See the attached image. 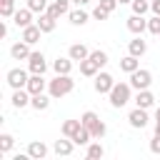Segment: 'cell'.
<instances>
[{"mask_svg": "<svg viewBox=\"0 0 160 160\" xmlns=\"http://www.w3.org/2000/svg\"><path fill=\"white\" fill-rule=\"evenodd\" d=\"M72 88H75V80H72L70 75H55V78L48 82V92L52 95V100L65 98L68 92H72Z\"/></svg>", "mask_w": 160, "mask_h": 160, "instance_id": "cell-1", "label": "cell"}, {"mask_svg": "<svg viewBox=\"0 0 160 160\" xmlns=\"http://www.w3.org/2000/svg\"><path fill=\"white\" fill-rule=\"evenodd\" d=\"M80 120H82V125L90 130V135H92V140H102L105 138V132H108V128H105V122L98 118V112H92V110H85L82 115H80Z\"/></svg>", "mask_w": 160, "mask_h": 160, "instance_id": "cell-2", "label": "cell"}, {"mask_svg": "<svg viewBox=\"0 0 160 160\" xmlns=\"http://www.w3.org/2000/svg\"><path fill=\"white\" fill-rule=\"evenodd\" d=\"M130 90H132L130 82H115L112 90L108 92V95H110V105H112V108H122V105H128V102H130Z\"/></svg>", "mask_w": 160, "mask_h": 160, "instance_id": "cell-3", "label": "cell"}, {"mask_svg": "<svg viewBox=\"0 0 160 160\" xmlns=\"http://www.w3.org/2000/svg\"><path fill=\"white\" fill-rule=\"evenodd\" d=\"M130 85L135 90H148L152 85V72L145 70V68H138L135 72H130Z\"/></svg>", "mask_w": 160, "mask_h": 160, "instance_id": "cell-4", "label": "cell"}, {"mask_svg": "<svg viewBox=\"0 0 160 160\" xmlns=\"http://www.w3.org/2000/svg\"><path fill=\"white\" fill-rule=\"evenodd\" d=\"M28 80H30V75H28L22 68H12V70H8V85H10L12 90L25 88V85H28Z\"/></svg>", "mask_w": 160, "mask_h": 160, "instance_id": "cell-5", "label": "cell"}, {"mask_svg": "<svg viewBox=\"0 0 160 160\" xmlns=\"http://www.w3.org/2000/svg\"><path fill=\"white\" fill-rule=\"evenodd\" d=\"M28 70L35 72V75H42V72L48 70L45 55H42V52H30V58H28Z\"/></svg>", "mask_w": 160, "mask_h": 160, "instance_id": "cell-6", "label": "cell"}, {"mask_svg": "<svg viewBox=\"0 0 160 160\" xmlns=\"http://www.w3.org/2000/svg\"><path fill=\"white\" fill-rule=\"evenodd\" d=\"M112 85H115V80H112L110 72H98V75H95V90H98L100 95H108V92L112 90Z\"/></svg>", "mask_w": 160, "mask_h": 160, "instance_id": "cell-7", "label": "cell"}, {"mask_svg": "<svg viewBox=\"0 0 160 160\" xmlns=\"http://www.w3.org/2000/svg\"><path fill=\"white\" fill-rule=\"evenodd\" d=\"M128 122H130L132 128H140V130H142V128L148 125V110L135 105V110H130V115H128Z\"/></svg>", "mask_w": 160, "mask_h": 160, "instance_id": "cell-8", "label": "cell"}, {"mask_svg": "<svg viewBox=\"0 0 160 160\" xmlns=\"http://www.w3.org/2000/svg\"><path fill=\"white\" fill-rule=\"evenodd\" d=\"M70 2H72V0H55L52 5H48V10H45V12H48L50 18H55V20H58L60 15H68V12H70Z\"/></svg>", "mask_w": 160, "mask_h": 160, "instance_id": "cell-9", "label": "cell"}, {"mask_svg": "<svg viewBox=\"0 0 160 160\" xmlns=\"http://www.w3.org/2000/svg\"><path fill=\"white\" fill-rule=\"evenodd\" d=\"M128 30L132 32V35H142V30H148V20L142 18V15H130L128 18Z\"/></svg>", "mask_w": 160, "mask_h": 160, "instance_id": "cell-10", "label": "cell"}, {"mask_svg": "<svg viewBox=\"0 0 160 160\" xmlns=\"http://www.w3.org/2000/svg\"><path fill=\"white\" fill-rule=\"evenodd\" d=\"M45 88H48V82H45V78L42 75H30V80H28V85H25V90L30 92V95H38V92H45Z\"/></svg>", "mask_w": 160, "mask_h": 160, "instance_id": "cell-11", "label": "cell"}, {"mask_svg": "<svg viewBox=\"0 0 160 160\" xmlns=\"http://www.w3.org/2000/svg\"><path fill=\"white\" fill-rule=\"evenodd\" d=\"M128 52H130V55H135V58H142V55L148 52V42H145L140 35H135V38L128 42Z\"/></svg>", "mask_w": 160, "mask_h": 160, "instance_id": "cell-12", "label": "cell"}, {"mask_svg": "<svg viewBox=\"0 0 160 160\" xmlns=\"http://www.w3.org/2000/svg\"><path fill=\"white\" fill-rule=\"evenodd\" d=\"M12 22H15L18 28H28V25H32V10H30V8L15 10V15H12Z\"/></svg>", "mask_w": 160, "mask_h": 160, "instance_id": "cell-13", "label": "cell"}, {"mask_svg": "<svg viewBox=\"0 0 160 160\" xmlns=\"http://www.w3.org/2000/svg\"><path fill=\"white\" fill-rule=\"evenodd\" d=\"M28 155H30L32 160H42V158L48 155V145H45L42 140H32V142L28 145Z\"/></svg>", "mask_w": 160, "mask_h": 160, "instance_id": "cell-14", "label": "cell"}, {"mask_svg": "<svg viewBox=\"0 0 160 160\" xmlns=\"http://www.w3.org/2000/svg\"><path fill=\"white\" fill-rule=\"evenodd\" d=\"M135 105H138V108H145V110L155 105V95L150 92V88H148V90H138V95H135Z\"/></svg>", "mask_w": 160, "mask_h": 160, "instance_id": "cell-15", "label": "cell"}, {"mask_svg": "<svg viewBox=\"0 0 160 160\" xmlns=\"http://www.w3.org/2000/svg\"><path fill=\"white\" fill-rule=\"evenodd\" d=\"M10 55L15 58V60H28L30 58V42H15L12 48H10Z\"/></svg>", "mask_w": 160, "mask_h": 160, "instance_id": "cell-16", "label": "cell"}, {"mask_svg": "<svg viewBox=\"0 0 160 160\" xmlns=\"http://www.w3.org/2000/svg\"><path fill=\"white\" fill-rule=\"evenodd\" d=\"M30 98H32V95H30L25 88H20V90H15V92H12V98H10V100H12V108H18V110H20V108L30 105Z\"/></svg>", "mask_w": 160, "mask_h": 160, "instance_id": "cell-17", "label": "cell"}, {"mask_svg": "<svg viewBox=\"0 0 160 160\" xmlns=\"http://www.w3.org/2000/svg\"><path fill=\"white\" fill-rule=\"evenodd\" d=\"M40 35H42V30L38 28V22H35V25L22 28V40H25V42H30V45H35V42L40 40Z\"/></svg>", "mask_w": 160, "mask_h": 160, "instance_id": "cell-18", "label": "cell"}, {"mask_svg": "<svg viewBox=\"0 0 160 160\" xmlns=\"http://www.w3.org/2000/svg\"><path fill=\"white\" fill-rule=\"evenodd\" d=\"M52 70L58 72V75H70V70H72V58L68 55V58H58L55 62H52Z\"/></svg>", "mask_w": 160, "mask_h": 160, "instance_id": "cell-19", "label": "cell"}, {"mask_svg": "<svg viewBox=\"0 0 160 160\" xmlns=\"http://www.w3.org/2000/svg\"><path fill=\"white\" fill-rule=\"evenodd\" d=\"M98 70H100V65H98L92 58H85V60H80V72H82L85 78H95V75H98Z\"/></svg>", "mask_w": 160, "mask_h": 160, "instance_id": "cell-20", "label": "cell"}, {"mask_svg": "<svg viewBox=\"0 0 160 160\" xmlns=\"http://www.w3.org/2000/svg\"><path fill=\"white\" fill-rule=\"evenodd\" d=\"M50 100H52L50 92H48V95H45V92H38V95L30 98V105H32L35 110H48V108H50Z\"/></svg>", "mask_w": 160, "mask_h": 160, "instance_id": "cell-21", "label": "cell"}, {"mask_svg": "<svg viewBox=\"0 0 160 160\" xmlns=\"http://www.w3.org/2000/svg\"><path fill=\"white\" fill-rule=\"evenodd\" d=\"M68 55L72 58V60H85V58H90V50L82 45V42H75V45H70V50H68Z\"/></svg>", "mask_w": 160, "mask_h": 160, "instance_id": "cell-22", "label": "cell"}, {"mask_svg": "<svg viewBox=\"0 0 160 160\" xmlns=\"http://www.w3.org/2000/svg\"><path fill=\"white\" fill-rule=\"evenodd\" d=\"M72 140L70 138H65V140H55V145H52V150H55V155H62V158H68L70 152H72Z\"/></svg>", "mask_w": 160, "mask_h": 160, "instance_id": "cell-23", "label": "cell"}, {"mask_svg": "<svg viewBox=\"0 0 160 160\" xmlns=\"http://www.w3.org/2000/svg\"><path fill=\"white\" fill-rule=\"evenodd\" d=\"M55 22H58V20L50 18L48 12H40V18H38V28H40L42 32H52V30H55Z\"/></svg>", "mask_w": 160, "mask_h": 160, "instance_id": "cell-24", "label": "cell"}, {"mask_svg": "<svg viewBox=\"0 0 160 160\" xmlns=\"http://www.w3.org/2000/svg\"><path fill=\"white\" fill-rule=\"evenodd\" d=\"M138 68H140V62H138L135 55H128V58L120 60V70H122V72H135Z\"/></svg>", "mask_w": 160, "mask_h": 160, "instance_id": "cell-25", "label": "cell"}, {"mask_svg": "<svg viewBox=\"0 0 160 160\" xmlns=\"http://www.w3.org/2000/svg\"><path fill=\"white\" fill-rule=\"evenodd\" d=\"M80 128H82V120H65V122H62V135H65V138H72Z\"/></svg>", "mask_w": 160, "mask_h": 160, "instance_id": "cell-26", "label": "cell"}, {"mask_svg": "<svg viewBox=\"0 0 160 160\" xmlns=\"http://www.w3.org/2000/svg\"><path fill=\"white\" fill-rule=\"evenodd\" d=\"M70 140H72L75 145H88V142L92 140V135H90V130H88V128L82 125V128H80V130H78V132H75V135L70 138Z\"/></svg>", "mask_w": 160, "mask_h": 160, "instance_id": "cell-27", "label": "cell"}, {"mask_svg": "<svg viewBox=\"0 0 160 160\" xmlns=\"http://www.w3.org/2000/svg\"><path fill=\"white\" fill-rule=\"evenodd\" d=\"M68 18H70V22H72V25H85V22H88V12H85L82 8L70 10V12H68Z\"/></svg>", "mask_w": 160, "mask_h": 160, "instance_id": "cell-28", "label": "cell"}, {"mask_svg": "<svg viewBox=\"0 0 160 160\" xmlns=\"http://www.w3.org/2000/svg\"><path fill=\"white\" fill-rule=\"evenodd\" d=\"M88 160H95V158H102L105 155V150H102V145L100 142H88Z\"/></svg>", "mask_w": 160, "mask_h": 160, "instance_id": "cell-29", "label": "cell"}, {"mask_svg": "<svg viewBox=\"0 0 160 160\" xmlns=\"http://www.w3.org/2000/svg\"><path fill=\"white\" fill-rule=\"evenodd\" d=\"M0 15L2 18H12L15 15V0H0Z\"/></svg>", "mask_w": 160, "mask_h": 160, "instance_id": "cell-30", "label": "cell"}, {"mask_svg": "<svg viewBox=\"0 0 160 160\" xmlns=\"http://www.w3.org/2000/svg\"><path fill=\"white\" fill-rule=\"evenodd\" d=\"M12 135H8V132H2L0 135V155H5V152H10V148H12Z\"/></svg>", "mask_w": 160, "mask_h": 160, "instance_id": "cell-31", "label": "cell"}, {"mask_svg": "<svg viewBox=\"0 0 160 160\" xmlns=\"http://www.w3.org/2000/svg\"><path fill=\"white\" fill-rule=\"evenodd\" d=\"M130 5H132V12H135V15H145V12L150 10V2H148V0H132Z\"/></svg>", "mask_w": 160, "mask_h": 160, "instance_id": "cell-32", "label": "cell"}, {"mask_svg": "<svg viewBox=\"0 0 160 160\" xmlns=\"http://www.w3.org/2000/svg\"><path fill=\"white\" fill-rule=\"evenodd\" d=\"M90 58H92V60H95L100 68H102V65H108V60H110L105 50H92V52H90Z\"/></svg>", "mask_w": 160, "mask_h": 160, "instance_id": "cell-33", "label": "cell"}, {"mask_svg": "<svg viewBox=\"0 0 160 160\" xmlns=\"http://www.w3.org/2000/svg\"><path fill=\"white\" fill-rule=\"evenodd\" d=\"M28 8L32 12H45L48 10V0H28Z\"/></svg>", "mask_w": 160, "mask_h": 160, "instance_id": "cell-34", "label": "cell"}, {"mask_svg": "<svg viewBox=\"0 0 160 160\" xmlns=\"http://www.w3.org/2000/svg\"><path fill=\"white\" fill-rule=\"evenodd\" d=\"M148 30H150L152 35H160V15H155V18L148 20Z\"/></svg>", "mask_w": 160, "mask_h": 160, "instance_id": "cell-35", "label": "cell"}, {"mask_svg": "<svg viewBox=\"0 0 160 160\" xmlns=\"http://www.w3.org/2000/svg\"><path fill=\"white\" fill-rule=\"evenodd\" d=\"M108 15H110V12H108L102 5H98V8L92 10V18H95V20H108Z\"/></svg>", "mask_w": 160, "mask_h": 160, "instance_id": "cell-36", "label": "cell"}, {"mask_svg": "<svg viewBox=\"0 0 160 160\" xmlns=\"http://www.w3.org/2000/svg\"><path fill=\"white\" fill-rule=\"evenodd\" d=\"M98 5H102V8H105V10H108V12H112V10H115V8H118V0H100V2H98Z\"/></svg>", "mask_w": 160, "mask_h": 160, "instance_id": "cell-37", "label": "cell"}, {"mask_svg": "<svg viewBox=\"0 0 160 160\" xmlns=\"http://www.w3.org/2000/svg\"><path fill=\"white\" fill-rule=\"evenodd\" d=\"M150 152L160 155V138H155V135H152V140H150Z\"/></svg>", "mask_w": 160, "mask_h": 160, "instance_id": "cell-38", "label": "cell"}, {"mask_svg": "<svg viewBox=\"0 0 160 160\" xmlns=\"http://www.w3.org/2000/svg\"><path fill=\"white\" fill-rule=\"evenodd\" d=\"M150 10H152L155 15H160V0H152V2H150Z\"/></svg>", "mask_w": 160, "mask_h": 160, "instance_id": "cell-39", "label": "cell"}, {"mask_svg": "<svg viewBox=\"0 0 160 160\" xmlns=\"http://www.w3.org/2000/svg\"><path fill=\"white\" fill-rule=\"evenodd\" d=\"M5 35H8V25H5V22H0V38H5Z\"/></svg>", "mask_w": 160, "mask_h": 160, "instance_id": "cell-40", "label": "cell"}, {"mask_svg": "<svg viewBox=\"0 0 160 160\" xmlns=\"http://www.w3.org/2000/svg\"><path fill=\"white\" fill-rule=\"evenodd\" d=\"M72 2H75V5H78V8H85V5H88V2H90V0H72Z\"/></svg>", "mask_w": 160, "mask_h": 160, "instance_id": "cell-41", "label": "cell"}, {"mask_svg": "<svg viewBox=\"0 0 160 160\" xmlns=\"http://www.w3.org/2000/svg\"><path fill=\"white\" fill-rule=\"evenodd\" d=\"M155 138H160V120L155 122Z\"/></svg>", "mask_w": 160, "mask_h": 160, "instance_id": "cell-42", "label": "cell"}, {"mask_svg": "<svg viewBox=\"0 0 160 160\" xmlns=\"http://www.w3.org/2000/svg\"><path fill=\"white\" fill-rule=\"evenodd\" d=\"M160 120V108H155V122Z\"/></svg>", "mask_w": 160, "mask_h": 160, "instance_id": "cell-43", "label": "cell"}, {"mask_svg": "<svg viewBox=\"0 0 160 160\" xmlns=\"http://www.w3.org/2000/svg\"><path fill=\"white\" fill-rule=\"evenodd\" d=\"M118 2H120V5H122V2H132V0H118Z\"/></svg>", "mask_w": 160, "mask_h": 160, "instance_id": "cell-44", "label": "cell"}]
</instances>
